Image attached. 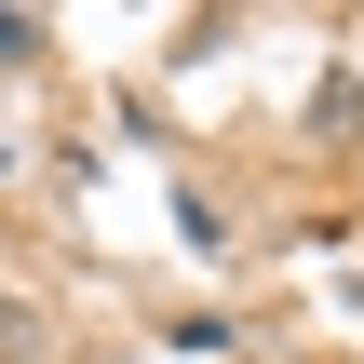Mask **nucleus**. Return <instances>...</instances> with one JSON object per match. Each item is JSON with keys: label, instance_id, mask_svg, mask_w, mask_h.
<instances>
[]
</instances>
